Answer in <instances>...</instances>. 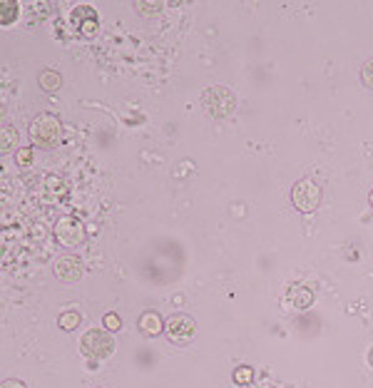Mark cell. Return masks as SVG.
Instances as JSON below:
<instances>
[{"label": "cell", "mask_w": 373, "mask_h": 388, "mask_svg": "<svg viewBox=\"0 0 373 388\" xmlns=\"http://www.w3.org/2000/svg\"><path fill=\"white\" fill-rule=\"evenodd\" d=\"M21 16V6L16 0H3L0 3V25H13Z\"/></svg>", "instance_id": "8fae6325"}, {"label": "cell", "mask_w": 373, "mask_h": 388, "mask_svg": "<svg viewBox=\"0 0 373 388\" xmlns=\"http://www.w3.org/2000/svg\"><path fill=\"white\" fill-rule=\"evenodd\" d=\"M60 85H62V75L57 70H45L40 75V87H43V90L55 92V90H60Z\"/></svg>", "instance_id": "5bb4252c"}, {"label": "cell", "mask_w": 373, "mask_h": 388, "mask_svg": "<svg viewBox=\"0 0 373 388\" xmlns=\"http://www.w3.org/2000/svg\"><path fill=\"white\" fill-rule=\"evenodd\" d=\"M323 189L321 184H316L313 179H299L291 189V205L296 207L301 215H311L321 207Z\"/></svg>", "instance_id": "3957f363"}, {"label": "cell", "mask_w": 373, "mask_h": 388, "mask_svg": "<svg viewBox=\"0 0 373 388\" xmlns=\"http://www.w3.org/2000/svg\"><path fill=\"white\" fill-rule=\"evenodd\" d=\"M202 105L212 118H229L237 108V100L227 85H214L202 92Z\"/></svg>", "instance_id": "7a4b0ae2"}, {"label": "cell", "mask_w": 373, "mask_h": 388, "mask_svg": "<svg viewBox=\"0 0 373 388\" xmlns=\"http://www.w3.org/2000/svg\"><path fill=\"white\" fill-rule=\"evenodd\" d=\"M286 302L291 309H296V312H304V309H308L313 304V291L308 289V286L304 284H294L291 289H289L286 294Z\"/></svg>", "instance_id": "9c48e42d"}, {"label": "cell", "mask_w": 373, "mask_h": 388, "mask_svg": "<svg viewBox=\"0 0 373 388\" xmlns=\"http://www.w3.org/2000/svg\"><path fill=\"white\" fill-rule=\"evenodd\" d=\"M28 135H30L33 144L40 149H50L60 142V135H62V122L57 115L52 113H40L33 118L30 127H28Z\"/></svg>", "instance_id": "6da1fadb"}, {"label": "cell", "mask_w": 373, "mask_h": 388, "mask_svg": "<svg viewBox=\"0 0 373 388\" xmlns=\"http://www.w3.org/2000/svg\"><path fill=\"white\" fill-rule=\"evenodd\" d=\"M16 162L21 164V167H30V164H33V147H23V149H18Z\"/></svg>", "instance_id": "ac0fdd59"}, {"label": "cell", "mask_w": 373, "mask_h": 388, "mask_svg": "<svg viewBox=\"0 0 373 388\" xmlns=\"http://www.w3.org/2000/svg\"><path fill=\"white\" fill-rule=\"evenodd\" d=\"M55 239L60 241L62 246H80L82 241H85L87 232H85V224H82L80 219H75V217H62V219H57L55 224Z\"/></svg>", "instance_id": "8992f818"}, {"label": "cell", "mask_w": 373, "mask_h": 388, "mask_svg": "<svg viewBox=\"0 0 373 388\" xmlns=\"http://www.w3.org/2000/svg\"><path fill=\"white\" fill-rule=\"evenodd\" d=\"M194 331H197V321L192 316H186V314H174V316L167 319V326H165V333L172 343L177 346H184L194 338Z\"/></svg>", "instance_id": "5b68a950"}, {"label": "cell", "mask_w": 373, "mask_h": 388, "mask_svg": "<svg viewBox=\"0 0 373 388\" xmlns=\"http://www.w3.org/2000/svg\"><path fill=\"white\" fill-rule=\"evenodd\" d=\"M368 202H371V207H373V189H371V194H368Z\"/></svg>", "instance_id": "7402d4cb"}, {"label": "cell", "mask_w": 373, "mask_h": 388, "mask_svg": "<svg viewBox=\"0 0 373 388\" xmlns=\"http://www.w3.org/2000/svg\"><path fill=\"white\" fill-rule=\"evenodd\" d=\"M135 8L140 13H152V11H160L162 3H160V0H155V3H135Z\"/></svg>", "instance_id": "d6986e66"}, {"label": "cell", "mask_w": 373, "mask_h": 388, "mask_svg": "<svg viewBox=\"0 0 373 388\" xmlns=\"http://www.w3.org/2000/svg\"><path fill=\"white\" fill-rule=\"evenodd\" d=\"M232 378L237 386H249V383L254 381V368L252 366H237L232 373Z\"/></svg>", "instance_id": "9a60e30c"}, {"label": "cell", "mask_w": 373, "mask_h": 388, "mask_svg": "<svg viewBox=\"0 0 373 388\" xmlns=\"http://www.w3.org/2000/svg\"><path fill=\"white\" fill-rule=\"evenodd\" d=\"M0 388H28V386L23 381H18V378H8V381H3Z\"/></svg>", "instance_id": "ffe728a7"}, {"label": "cell", "mask_w": 373, "mask_h": 388, "mask_svg": "<svg viewBox=\"0 0 373 388\" xmlns=\"http://www.w3.org/2000/svg\"><path fill=\"white\" fill-rule=\"evenodd\" d=\"M80 351L87 358H107L115 351V338L107 329H90V331L82 333L80 338Z\"/></svg>", "instance_id": "277c9868"}, {"label": "cell", "mask_w": 373, "mask_h": 388, "mask_svg": "<svg viewBox=\"0 0 373 388\" xmlns=\"http://www.w3.org/2000/svg\"><path fill=\"white\" fill-rule=\"evenodd\" d=\"M16 144H18V130L13 125H3V130H0V149H3V154L13 152Z\"/></svg>", "instance_id": "7c38bea8"}, {"label": "cell", "mask_w": 373, "mask_h": 388, "mask_svg": "<svg viewBox=\"0 0 373 388\" xmlns=\"http://www.w3.org/2000/svg\"><path fill=\"white\" fill-rule=\"evenodd\" d=\"M82 316L80 312H75V309H70V312H62L60 319H57V326L62 329V331H75L77 326H80Z\"/></svg>", "instance_id": "4fadbf2b"}, {"label": "cell", "mask_w": 373, "mask_h": 388, "mask_svg": "<svg viewBox=\"0 0 373 388\" xmlns=\"http://www.w3.org/2000/svg\"><path fill=\"white\" fill-rule=\"evenodd\" d=\"M368 366L373 368V346H371V351H368Z\"/></svg>", "instance_id": "44dd1931"}, {"label": "cell", "mask_w": 373, "mask_h": 388, "mask_svg": "<svg viewBox=\"0 0 373 388\" xmlns=\"http://www.w3.org/2000/svg\"><path fill=\"white\" fill-rule=\"evenodd\" d=\"M137 326H140V331L145 333V336H160V333L165 331L167 321H162V316L157 312H145L137 319Z\"/></svg>", "instance_id": "30bf717a"}, {"label": "cell", "mask_w": 373, "mask_h": 388, "mask_svg": "<svg viewBox=\"0 0 373 388\" xmlns=\"http://www.w3.org/2000/svg\"><path fill=\"white\" fill-rule=\"evenodd\" d=\"M102 329H107V331H120L122 329V319L117 316L115 312H110V314H105V316H102Z\"/></svg>", "instance_id": "2e32d148"}, {"label": "cell", "mask_w": 373, "mask_h": 388, "mask_svg": "<svg viewBox=\"0 0 373 388\" xmlns=\"http://www.w3.org/2000/svg\"><path fill=\"white\" fill-rule=\"evenodd\" d=\"M52 271H55V276L60 281H65V284H72V281H80L82 276H85V264H82L80 256L65 254V256H60V259L55 261Z\"/></svg>", "instance_id": "52a82bcc"}, {"label": "cell", "mask_w": 373, "mask_h": 388, "mask_svg": "<svg viewBox=\"0 0 373 388\" xmlns=\"http://www.w3.org/2000/svg\"><path fill=\"white\" fill-rule=\"evenodd\" d=\"M72 25L77 28L85 35H95V30L100 28V18H97V11L92 6H77L70 16Z\"/></svg>", "instance_id": "ba28073f"}, {"label": "cell", "mask_w": 373, "mask_h": 388, "mask_svg": "<svg viewBox=\"0 0 373 388\" xmlns=\"http://www.w3.org/2000/svg\"><path fill=\"white\" fill-rule=\"evenodd\" d=\"M361 82L368 87V90H373V57H371V60L363 62V67H361Z\"/></svg>", "instance_id": "e0dca14e"}]
</instances>
